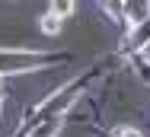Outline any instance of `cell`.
Returning <instances> with one entry per match:
<instances>
[{"label":"cell","instance_id":"cell-2","mask_svg":"<svg viewBox=\"0 0 150 137\" xmlns=\"http://www.w3.org/2000/svg\"><path fill=\"white\" fill-rule=\"evenodd\" d=\"M38 26H42V32H48V35H58V32H61V19H58V16H51V13H45Z\"/></svg>","mask_w":150,"mask_h":137},{"label":"cell","instance_id":"cell-5","mask_svg":"<svg viewBox=\"0 0 150 137\" xmlns=\"http://www.w3.org/2000/svg\"><path fill=\"white\" fill-rule=\"evenodd\" d=\"M118 137H141V131H134V128H121Z\"/></svg>","mask_w":150,"mask_h":137},{"label":"cell","instance_id":"cell-3","mask_svg":"<svg viewBox=\"0 0 150 137\" xmlns=\"http://www.w3.org/2000/svg\"><path fill=\"white\" fill-rule=\"evenodd\" d=\"M70 10H74V3H70V0H58V3H54V6H51V16H67V13H70Z\"/></svg>","mask_w":150,"mask_h":137},{"label":"cell","instance_id":"cell-1","mask_svg":"<svg viewBox=\"0 0 150 137\" xmlns=\"http://www.w3.org/2000/svg\"><path fill=\"white\" fill-rule=\"evenodd\" d=\"M125 16H128L134 26H141V23L150 19V6L147 3H125Z\"/></svg>","mask_w":150,"mask_h":137},{"label":"cell","instance_id":"cell-4","mask_svg":"<svg viewBox=\"0 0 150 137\" xmlns=\"http://www.w3.org/2000/svg\"><path fill=\"white\" fill-rule=\"evenodd\" d=\"M54 134H58V121H48V124H42L32 137H54Z\"/></svg>","mask_w":150,"mask_h":137}]
</instances>
